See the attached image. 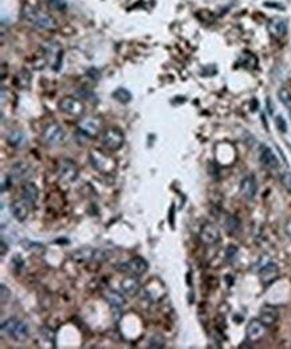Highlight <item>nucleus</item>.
Instances as JSON below:
<instances>
[{"instance_id": "obj_9", "label": "nucleus", "mask_w": 291, "mask_h": 349, "mask_svg": "<svg viewBox=\"0 0 291 349\" xmlns=\"http://www.w3.org/2000/svg\"><path fill=\"white\" fill-rule=\"evenodd\" d=\"M59 109L71 117H80L85 113V105L74 97H65L60 100Z\"/></svg>"}, {"instance_id": "obj_1", "label": "nucleus", "mask_w": 291, "mask_h": 349, "mask_svg": "<svg viewBox=\"0 0 291 349\" xmlns=\"http://www.w3.org/2000/svg\"><path fill=\"white\" fill-rule=\"evenodd\" d=\"M22 18L28 25L34 26V27L40 28V30L53 31L58 27V23H56L54 16H51L50 14H46V12H43L42 10H38L35 7H32V5H23V8H22Z\"/></svg>"}, {"instance_id": "obj_22", "label": "nucleus", "mask_w": 291, "mask_h": 349, "mask_svg": "<svg viewBox=\"0 0 291 349\" xmlns=\"http://www.w3.org/2000/svg\"><path fill=\"white\" fill-rule=\"evenodd\" d=\"M104 295H105L106 301L109 302V305L113 306V308H122L126 304L124 295L116 292V290H107V292H105Z\"/></svg>"}, {"instance_id": "obj_2", "label": "nucleus", "mask_w": 291, "mask_h": 349, "mask_svg": "<svg viewBox=\"0 0 291 349\" xmlns=\"http://www.w3.org/2000/svg\"><path fill=\"white\" fill-rule=\"evenodd\" d=\"M1 333H3V336H8L15 341L23 343L30 337V329L23 321H20L15 317H11V319L3 321Z\"/></svg>"}, {"instance_id": "obj_11", "label": "nucleus", "mask_w": 291, "mask_h": 349, "mask_svg": "<svg viewBox=\"0 0 291 349\" xmlns=\"http://www.w3.org/2000/svg\"><path fill=\"white\" fill-rule=\"evenodd\" d=\"M31 208H32V206H31L30 203L22 197L20 200H15V202L11 204L10 211L11 215H12L18 222H25L26 219L28 218V214H30Z\"/></svg>"}, {"instance_id": "obj_17", "label": "nucleus", "mask_w": 291, "mask_h": 349, "mask_svg": "<svg viewBox=\"0 0 291 349\" xmlns=\"http://www.w3.org/2000/svg\"><path fill=\"white\" fill-rule=\"evenodd\" d=\"M79 131L87 134V137H96L101 132V121L98 118L87 117L79 122Z\"/></svg>"}, {"instance_id": "obj_20", "label": "nucleus", "mask_w": 291, "mask_h": 349, "mask_svg": "<svg viewBox=\"0 0 291 349\" xmlns=\"http://www.w3.org/2000/svg\"><path fill=\"white\" fill-rule=\"evenodd\" d=\"M32 169L25 161H18L11 167V176L15 177L16 180H27L28 176H31Z\"/></svg>"}, {"instance_id": "obj_18", "label": "nucleus", "mask_w": 291, "mask_h": 349, "mask_svg": "<svg viewBox=\"0 0 291 349\" xmlns=\"http://www.w3.org/2000/svg\"><path fill=\"white\" fill-rule=\"evenodd\" d=\"M279 313H278V309L272 305H265L261 309V314H259V320H261L263 324L266 326H271L278 321Z\"/></svg>"}, {"instance_id": "obj_36", "label": "nucleus", "mask_w": 291, "mask_h": 349, "mask_svg": "<svg viewBox=\"0 0 291 349\" xmlns=\"http://www.w3.org/2000/svg\"><path fill=\"white\" fill-rule=\"evenodd\" d=\"M11 187V176H4L3 183H1V192H5V189Z\"/></svg>"}, {"instance_id": "obj_39", "label": "nucleus", "mask_w": 291, "mask_h": 349, "mask_svg": "<svg viewBox=\"0 0 291 349\" xmlns=\"http://www.w3.org/2000/svg\"><path fill=\"white\" fill-rule=\"evenodd\" d=\"M290 117H291V110H290Z\"/></svg>"}, {"instance_id": "obj_10", "label": "nucleus", "mask_w": 291, "mask_h": 349, "mask_svg": "<svg viewBox=\"0 0 291 349\" xmlns=\"http://www.w3.org/2000/svg\"><path fill=\"white\" fill-rule=\"evenodd\" d=\"M247 339L250 340L251 343H258L261 341L265 334H266V325L262 322L261 320H251L246 328Z\"/></svg>"}, {"instance_id": "obj_30", "label": "nucleus", "mask_w": 291, "mask_h": 349, "mask_svg": "<svg viewBox=\"0 0 291 349\" xmlns=\"http://www.w3.org/2000/svg\"><path fill=\"white\" fill-rule=\"evenodd\" d=\"M47 3L56 10L65 11L67 8V1L66 0H47Z\"/></svg>"}, {"instance_id": "obj_6", "label": "nucleus", "mask_w": 291, "mask_h": 349, "mask_svg": "<svg viewBox=\"0 0 291 349\" xmlns=\"http://www.w3.org/2000/svg\"><path fill=\"white\" fill-rule=\"evenodd\" d=\"M91 165L101 172H113L116 169V162L110 157L106 156L98 149H93L90 152Z\"/></svg>"}, {"instance_id": "obj_32", "label": "nucleus", "mask_w": 291, "mask_h": 349, "mask_svg": "<svg viewBox=\"0 0 291 349\" xmlns=\"http://www.w3.org/2000/svg\"><path fill=\"white\" fill-rule=\"evenodd\" d=\"M0 293H1V305H5L8 301H10V297H11V292L10 289L7 288L5 285H1L0 286Z\"/></svg>"}, {"instance_id": "obj_25", "label": "nucleus", "mask_w": 291, "mask_h": 349, "mask_svg": "<svg viewBox=\"0 0 291 349\" xmlns=\"http://www.w3.org/2000/svg\"><path fill=\"white\" fill-rule=\"evenodd\" d=\"M224 228L227 233L236 234L240 230V220L235 215H228L224 220Z\"/></svg>"}, {"instance_id": "obj_29", "label": "nucleus", "mask_w": 291, "mask_h": 349, "mask_svg": "<svg viewBox=\"0 0 291 349\" xmlns=\"http://www.w3.org/2000/svg\"><path fill=\"white\" fill-rule=\"evenodd\" d=\"M281 183L283 187L286 188L287 191L291 193V172L290 171H285L281 175Z\"/></svg>"}, {"instance_id": "obj_5", "label": "nucleus", "mask_w": 291, "mask_h": 349, "mask_svg": "<svg viewBox=\"0 0 291 349\" xmlns=\"http://www.w3.org/2000/svg\"><path fill=\"white\" fill-rule=\"evenodd\" d=\"M124 133L118 128H109L102 136V145L109 151H118L124 145Z\"/></svg>"}, {"instance_id": "obj_38", "label": "nucleus", "mask_w": 291, "mask_h": 349, "mask_svg": "<svg viewBox=\"0 0 291 349\" xmlns=\"http://www.w3.org/2000/svg\"><path fill=\"white\" fill-rule=\"evenodd\" d=\"M286 233H287V235H289V237L291 238V219L286 223Z\"/></svg>"}, {"instance_id": "obj_34", "label": "nucleus", "mask_w": 291, "mask_h": 349, "mask_svg": "<svg viewBox=\"0 0 291 349\" xmlns=\"http://www.w3.org/2000/svg\"><path fill=\"white\" fill-rule=\"evenodd\" d=\"M42 336H43V337H45L47 341H51V343H54V341H55V340H54L55 334H54V332H53V329L47 328V326L42 328Z\"/></svg>"}, {"instance_id": "obj_12", "label": "nucleus", "mask_w": 291, "mask_h": 349, "mask_svg": "<svg viewBox=\"0 0 291 349\" xmlns=\"http://www.w3.org/2000/svg\"><path fill=\"white\" fill-rule=\"evenodd\" d=\"M200 239L201 242L207 246H213L220 241V231L212 223H207L200 230Z\"/></svg>"}, {"instance_id": "obj_14", "label": "nucleus", "mask_w": 291, "mask_h": 349, "mask_svg": "<svg viewBox=\"0 0 291 349\" xmlns=\"http://www.w3.org/2000/svg\"><path fill=\"white\" fill-rule=\"evenodd\" d=\"M240 195L247 200H252L256 195V191H258V186H256V180L255 176L252 175H248L246 176L243 180L240 182Z\"/></svg>"}, {"instance_id": "obj_27", "label": "nucleus", "mask_w": 291, "mask_h": 349, "mask_svg": "<svg viewBox=\"0 0 291 349\" xmlns=\"http://www.w3.org/2000/svg\"><path fill=\"white\" fill-rule=\"evenodd\" d=\"M278 98H279V101H281L289 110H291V93L289 91V89H286V87L279 89V91H278Z\"/></svg>"}, {"instance_id": "obj_37", "label": "nucleus", "mask_w": 291, "mask_h": 349, "mask_svg": "<svg viewBox=\"0 0 291 349\" xmlns=\"http://www.w3.org/2000/svg\"><path fill=\"white\" fill-rule=\"evenodd\" d=\"M7 251H8V244H5L4 239L1 238V257H4Z\"/></svg>"}, {"instance_id": "obj_16", "label": "nucleus", "mask_w": 291, "mask_h": 349, "mask_svg": "<svg viewBox=\"0 0 291 349\" xmlns=\"http://www.w3.org/2000/svg\"><path fill=\"white\" fill-rule=\"evenodd\" d=\"M267 28H268L270 35L276 38V39H282L287 34V23L282 18H272L271 21L268 22Z\"/></svg>"}, {"instance_id": "obj_13", "label": "nucleus", "mask_w": 291, "mask_h": 349, "mask_svg": "<svg viewBox=\"0 0 291 349\" xmlns=\"http://www.w3.org/2000/svg\"><path fill=\"white\" fill-rule=\"evenodd\" d=\"M278 277H279V268L274 262L265 265L261 268V271H259V278H261L262 284L266 285V286L271 285L272 282H275Z\"/></svg>"}, {"instance_id": "obj_28", "label": "nucleus", "mask_w": 291, "mask_h": 349, "mask_svg": "<svg viewBox=\"0 0 291 349\" xmlns=\"http://www.w3.org/2000/svg\"><path fill=\"white\" fill-rule=\"evenodd\" d=\"M165 347V340L161 339L160 336H155L149 340V344H148V348L151 349H162Z\"/></svg>"}, {"instance_id": "obj_15", "label": "nucleus", "mask_w": 291, "mask_h": 349, "mask_svg": "<svg viewBox=\"0 0 291 349\" xmlns=\"http://www.w3.org/2000/svg\"><path fill=\"white\" fill-rule=\"evenodd\" d=\"M121 290H122V293L129 295V297H136L137 294L141 292V282L138 277L131 275V277H128V278L122 279V282H121Z\"/></svg>"}, {"instance_id": "obj_21", "label": "nucleus", "mask_w": 291, "mask_h": 349, "mask_svg": "<svg viewBox=\"0 0 291 349\" xmlns=\"http://www.w3.org/2000/svg\"><path fill=\"white\" fill-rule=\"evenodd\" d=\"M22 197L34 207L38 202V199H39V188L36 187L34 183H26L25 186L22 187Z\"/></svg>"}, {"instance_id": "obj_24", "label": "nucleus", "mask_w": 291, "mask_h": 349, "mask_svg": "<svg viewBox=\"0 0 291 349\" xmlns=\"http://www.w3.org/2000/svg\"><path fill=\"white\" fill-rule=\"evenodd\" d=\"M7 142L10 144V145H12V147L15 148H20L23 147L26 144V136L23 132L20 131H12L7 136Z\"/></svg>"}, {"instance_id": "obj_7", "label": "nucleus", "mask_w": 291, "mask_h": 349, "mask_svg": "<svg viewBox=\"0 0 291 349\" xmlns=\"http://www.w3.org/2000/svg\"><path fill=\"white\" fill-rule=\"evenodd\" d=\"M58 173L62 180L66 183H74L79 176V169L77 167V164L70 159H63L60 160L58 165Z\"/></svg>"}, {"instance_id": "obj_26", "label": "nucleus", "mask_w": 291, "mask_h": 349, "mask_svg": "<svg viewBox=\"0 0 291 349\" xmlns=\"http://www.w3.org/2000/svg\"><path fill=\"white\" fill-rule=\"evenodd\" d=\"M113 98L116 100V101L121 102V104H128V102H131L132 100V93L128 89H125V87H118V89H116V90L113 91Z\"/></svg>"}, {"instance_id": "obj_19", "label": "nucleus", "mask_w": 291, "mask_h": 349, "mask_svg": "<svg viewBox=\"0 0 291 349\" xmlns=\"http://www.w3.org/2000/svg\"><path fill=\"white\" fill-rule=\"evenodd\" d=\"M259 159H261L262 164H263L266 168L275 169V168L279 167V160H278V157L275 156V153L272 152L271 148L266 147V145L262 147Z\"/></svg>"}, {"instance_id": "obj_23", "label": "nucleus", "mask_w": 291, "mask_h": 349, "mask_svg": "<svg viewBox=\"0 0 291 349\" xmlns=\"http://www.w3.org/2000/svg\"><path fill=\"white\" fill-rule=\"evenodd\" d=\"M31 80H32V76H31L30 71L23 69L19 73H16L14 81H15L16 86L20 87V89H28L31 85Z\"/></svg>"}, {"instance_id": "obj_31", "label": "nucleus", "mask_w": 291, "mask_h": 349, "mask_svg": "<svg viewBox=\"0 0 291 349\" xmlns=\"http://www.w3.org/2000/svg\"><path fill=\"white\" fill-rule=\"evenodd\" d=\"M238 254V247L236 246H228L226 250V258L228 262H234Z\"/></svg>"}, {"instance_id": "obj_35", "label": "nucleus", "mask_w": 291, "mask_h": 349, "mask_svg": "<svg viewBox=\"0 0 291 349\" xmlns=\"http://www.w3.org/2000/svg\"><path fill=\"white\" fill-rule=\"evenodd\" d=\"M12 266H14L16 271H20V268L25 266V262H23V259H22L20 255H14V258H12Z\"/></svg>"}, {"instance_id": "obj_4", "label": "nucleus", "mask_w": 291, "mask_h": 349, "mask_svg": "<svg viewBox=\"0 0 291 349\" xmlns=\"http://www.w3.org/2000/svg\"><path fill=\"white\" fill-rule=\"evenodd\" d=\"M148 268H149V263L146 262L144 258H141V257H134V258L129 259L128 262L121 263V265L117 266L118 271H121V273L136 275V277L144 275L148 271Z\"/></svg>"}, {"instance_id": "obj_3", "label": "nucleus", "mask_w": 291, "mask_h": 349, "mask_svg": "<svg viewBox=\"0 0 291 349\" xmlns=\"http://www.w3.org/2000/svg\"><path fill=\"white\" fill-rule=\"evenodd\" d=\"M71 258L76 262H105L109 259V254L105 250L93 247H82L71 254Z\"/></svg>"}, {"instance_id": "obj_33", "label": "nucleus", "mask_w": 291, "mask_h": 349, "mask_svg": "<svg viewBox=\"0 0 291 349\" xmlns=\"http://www.w3.org/2000/svg\"><path fill=\"white\" fill-rule=\"evenodd\" d=\"M275 125L276 128L279 129V131L282 132V133H286L287 132V124H286V120L283 118L282 116H276L275 117Z\"/></svg>"}, {"instance_id": "obj_8", "label": "nucleus", "mask_w": 291, "mask_h": 349, "mask_svg": "<svg viewBox=\"0 0 291 349\" xmlns=\"http://www.w3.org/2000/svg\"><path fill=\"white\" fill-rule=\"evenodd\" d=\"M66 138V133L63 131V128L58 125V124H51L46 128L43 132V140L46 144H49L51 147H56L63 144Z\"/></svg>"}]
</instances>
